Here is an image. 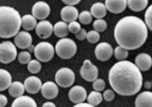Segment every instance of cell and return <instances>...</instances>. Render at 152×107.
Instances as JSON below:
<instances>
[{
    "instance_id": "27",
    "label": "cell",
    "mask_w": 152,
    "mask_h": 107,
    "mask_svg": "<svg viewBox=\"0 0 152 107\" xmlns=\"http://www.w3.org/2000/svg\"><path fill=\"white\" fill-rule=\"evenodd\" d=\"M87 100L88 103L93 105L94 106H97L102 101V94L99 93V92L95 90V91L90 92L87 97Z\"/></svg>"
},
{
    "instance_id": "12",
    "label": "cell",
    "mask_w": 152,
    "mask_h": 107,
    "mask_svg": "<svg viewBox=\"0 0 152 107\" xmlns=\"http://www.w3.org/2000/svg\"><path fill=\"white\" fill-rule=\"evenodd\" d=\"M53 32V26L50 21L41 20L37 23L36 27V33L39 38L42 39H48Z\"/></svg>"
},
{
    "instance_id": "11",
    "label": "cell",
    "mask_w": 152,
    "mask_h": 107,
    "mask_svg": "<svg viewBox=\"0 0 152 107\" xmlns=\"http://www.w3.org/2000/svg\"><path fill=\"white\" fill-rule=\"evenodd\" d=\"M86 90L82 86L76 85L70 90L68 93V97L70 100L74 104H78V103L83 102L86 100L87 97Z\"/></svg>"
},
{
    "instance_id": "6",
    "label": "cell",
    "mask_w": 152,
    "mask_h": 107,
    "mask_svg": "<svg viewBox=\"0 0 152 107\" xmlns=\"http://www.w3.org/2000/svg\"><path fill=\"white\" fill-rule=\"evenodd\" d=\"M56 82L61 87L68 88L71 87L75 82V73L71 69L62 68L59 69L55 75Z\"/></svg>"
},
{
    "instance_id": "10",
    "label": "cell",
    "mask_w": 152,
    "mask_h": 107,
    "mask_svg": "<svg viewBox=\"0 0 152 107\" xmlns=\"http://www.w3.org/2000/svg\"><path fill=\"white\" fill-rule=\"evenodd\" d=\"M32 14L39 20H44L49 16L50 8L49 5L43 1H37L34 4L31 10Z\"/></svg>"
},
{
    "instance_id": "43",
    "label": "cell",
    "mask_w": 152,
    "mask_h": 107,
    "mask_svg": "<svg viewBox=\"0 0 152 107\" xmlns=\"http://www.w3.org/2000/svg\"><path fill=\"white\" fill-rule=\"evenodd\" d=\"M152 87V83L150 82H146L144 83V88L146 89V90H149L151 89V87Z\"/></svg>"
},
{
    "instance_id": "28",
    "label": "cell",
    "mask_w": 152,
    "mask_h": 107,
    "mask_svg": "<svg viewBox=\"0 0 152 107\" xmlns=\"http://www.w3.org/2000/svg\"><path fill=\"white\" fill-rule=\"evenodd\" d=\"M114 55H115V58L118 60H124L127 58L128 55H129V52L126 48L119 46L116 47L114 50Z\"/></svg>"
},
{
    "instance_id": "18",
    "label": "cell",
    "mask_w": 152,
    "mask_h": 107,
    "mask_svg": "<svg viewBox=\"0 0 152 107\" xmlns=\"http://www.w3.org/2000/svg\"><path fill=\"white\" fill-rule=\"evenodd\" d=\"M135 65L142 72L149 70L152 66V58L149 54L140 53L135 58Z\"/></svg>"
},
{
    "instance_id": "25",
    "label": "cell",
    "mask_w": 152,
    "mask_h": 107,
    "mask_svg": "<svg viewBox=\"0 0 152 107\" xmlns=\"http://www.w3.org/2000/svg\"><path fill=\"white\" fill-rule=\"evenodd\" d=\"M68 25L65 21H58L53 26V33L58 38H65L68 36Z\"/></svg>"
},
{
    "instance_id": "30",
    "label": "cell",
    "mask_w": 152,
    "mask_h": 107,
    "mask_svg": "<svg viewBox=\"0 0 152 107\" xmlns=\"http://www.w3.org/2000/svg\"><path fill=\"white\" fill-rule=\"evenodd\" d=\"M78 19L80 22L82 24L88 25L90 24L93 21V15H92L91 12H88V11H83L79 14Z\"/></svg>"
},
{
    "instance_id": "26",
    "label": "cell",
    "mask_w": 152,
    "mask_h": 107,
    "mask_svg": "<svg viewBox=\"0 0 152 107\" xmlns=\"http://www.w3.org/2000/svg\"><path fill=\"white\" fill-rule=\"evenodd\" d=\"M0 90L4 91L7 89H9L10 86L12 84V76L7 70L4 69L0 70Z\"/></svg>"
},
{
    "instance_id": "23",
    "label": "cell",
    "mask_w": 152,
    "mask_h": 107,
    "mask_svg": "<svg viewBox=\"0 0 152 107\" xmlns=\"http://www.w3.org/2000/svg\"><path fill=\"white\" fill-rule=\"evenodd\" d=\"M37 18L34 16L33 14H26L21 17V21H22V24L21 26L24 30L26 31H32L37 26Z\"/></svg>"
},
{
    "instance_id": "2",
    "label": "cell",
    "mask_w": 152,
    "mask_h": 107,
    "mask_svg": "<svg viewBox=\"0 0 152 107\" xmlns=\"http://www.w3.org/2000/svg\"><path fill=\"white\" fill-rule=\"evenodd\" d=\"M146 23L140 18L127 16L117 23L114 30L116 42L128 50H137L146 42L148 29Z\"/></svg>"
},
{
    "instance_id": "4",
    "label": "cell",
    "mask_w": 152,
    "mask_h": 107,
    "mask_svg": "<svg viewBox=\"0 0 152 107\" xmlns=\"http://www.w3.org/2000/svg\"><path fill=\"white\" fill-rule=\"evenodd\" d=\"M56 52L61 59L72 58L77 52V46L73 40L63 38L56 45Z\"/></svg>"
},
{
    "instance_id": "45",
    "label": "cell",
    "mask_w": 152,
    "mask_h": 107,
    "mask_svg": "<svg viewBox=\"0 0 152 107\" xmlns=\"http://www.w3.org/2000/svg\"><path fill=\"white\" fill-rule=\"evenodd\" d=\"M151 83H152V82H151Z\"/></svg>"
},
{
    "instance_id": "32",
    "label": "cell",
    "mask_w": 152,
    "mask_h": 107,
    "mask_svg": "<svg viewBox=\"0 0 152 107\" xmlns=\"http://www.w3.org/2000/svg\"><path fill=\"white\" fill-rule=\"evenodd\" d=\"M87 40L90 43H96L99 41V39H100V35H99V32H97L95 30L90 31L87 33Z\"/></svg>"
},
{
    "instance_id": "15",
    "label": "cell",
    "mask_w": 152,
    "mask_h": 107,
    "mask_svg": "<svg viewBox=\"0 0 152 107\" xmlns=\"http://www.w3.org/2000/svg\"><path fill=\"white\" fill-rule=\"evenodd\" d=\"M14 43L20 49H26L32 45V36L28 32L20 31L15 36Z\"/></svg>"
},
{
    "instance_id": "5",
    "label": "cell",
    "mask_w": 152,
    "mask_h": 107,
    "mask_svg": "<svg viewBox=\"0 0 152 107\" xmlns=\"http://www.w3.org/2000/svg\"><path fill=\"white\" fill-rule=\"evenodd\" d=\"M56 50L53 45L48 42H41L36 46L34 55L42 63H47L53 58Z\"/></svg>"
},
{
    "instance_id": "17",
    "label": "cell",
    "mask_w": 152,
    "mask_h": 107,
    "mask_svg": "<svg viewBox=\"0 0 152 107\" xmlns=\"http://www.w3.org/2000/svg\"><path fill=\"white\" fill-rule=\"evenodd\" d=\"M78 11L72 5H67L61 11V19L66 23H70L75 21L78 18Z\"/></svg>"
},
{
    "instance_id": "39",
    "label": "cell",
    "mask_w": 152,
    "mask_h": 107,
    "mask_svg": "<svg viewBox=\"0 0 152 107\" xmlns=\"http://www.w3.org/2000/svg\"><path fill=\"white\" fill-rule=\"evenodd\" d=\"M81 0H62V1L66 5H72V6H75L80 2Z\"/></svg>"
},
{
    "instance_id": "31",
    "label": "cell",
    "mask_w": 152,
    "mask_h": 107,
    "mask_svg": "<svg viewBox=\"0 0 152 107\" xmlns=\"http://www.w3.org/2000/svg\"><path fill=\"white\" fill-rule=\"evenodd\" d=\"M107 23L104 19H97L93 23V28L97 32H103L107 29Z\"/></svg>"
},
{
    "instance_id": "3",
    "label": "cell",
    "mask_w": 152,
    "mask_h": 107,
    "mask_svg": "<svg viewBox=\"0 0 152 107\" xmlns=\"http://www.w3.org/2000/svg\"><path fill=\"white\" fill-rule=\"evenodd\" d=\"M0 19L1 38L10 39L19 33L22 21L19 13L15 9L9 6H1L0 7Z\"/></svg>"
},
{
    "instance_id": "24",
    "label": "cell",
    "mask_w": 152,
    "mask_h": 107,
    "mask_svg": "<svg viewBox=\"0 0 152 107\" xmlns=\"http://www.w3.org/2000/svg\"><path fill=\"white\" fill-rule=\"evenodd\" d=\"M149 0H127V6L134 12H142L146 8Z\"/></svg>"
},
{
    "instance_id": "16",
    "label": "cell",
    "mask_w": 152,
    "mask_h": 107,
    "mask_svg": "<svg viewBox=\"0 0 152 107\" xmlns=\"http://www.w3.org/2000/svg\"><path fill=\"white\" fill-rule=\"evenodd\" d=\"M41 94L46 99H53L58 94L59 90L57 84L53 82H46L42 85Z\"/></svg>"
},
{
    "instance_id": "42",
    "label": "cell",
    "mask_w": 152,
    "mask_h": 107,
    "mask_svg": "<svg viewBox=\"0 0 152 107\" xmlns=\"http://www.w3.org/2000/svg\"><path fill=\"white\" fill-rule=\"evenodd\" d=\"M43 107H55L56 105L53 104V102H50V101H48V102H46L43 104Z\"/></svg>"
},
{
    "instance_id": "19",
    "label": "cell",
    "mask_w": 152,
    "mask_h": 107,
    "mask_svg": "<svg viewBox=\"0 0 152 107\" xmlns=\"http://www.w3.org/2000/svg\"><path fill=\"white\" fill-rule=\"evenodd\" d=\"M135 106L152 107V92L146 91L139 94L135 100Z\"/></svg>"
},
{
    "instance_id": "21",
    "label": "cell",
    "mask_w": 152,
    "mask_h": 107,
    "mask_svg": "<svg viewBox=\"0 0 152 107\" xmlns=\"http://www.w3.org/2000/svg\"><path fill=\"white\" fill-rule=\"evenodd\" d=\"M25 90L26 89H25L24 84L21 83V82L16 81L12 82L9 87V94H10L11 97L17 98L23 95Z\"/></svg>"
},
{
    "instance_id": "8",
    "label": "cell",
    "mask_w": 152,
    "mask_h": 107,
    "mask_svg": "<svg viewBox=\"0 0 152 107\" xmlns=\"http://www.w3.org/2000/svg\"><path fill=\"white\" fill-rule=\"evenodd\" d=\"M80 73L83 79L89 82H93L98 77V69L90 60L87 59L83 63Z\"/></svg>"
},
{
    "instance_id": "1",
    "label": "cell",
    "mask_w": 152,
    "mask_h": 107,
    "mask_svg": "<svg viewBox=\"0 0 152 107\" xmlns=\"http://www.w3.org/2000/svg\"><path fill=\"white\" fill-rule=\"evenodd\" d=\"M108 80L116 93L122 96L134 95L140 91L143 84L141 70L127 60H120L112 67Z\"/></svg>"
},
{
    "instance_id": "33",
    "label": "cell",
    "mask_w": 152,
    "mask_h": 107,
    "mask_svg": "<svg viewBox=\"0 0 152 107\" xmlns=\"http://www.w3.org/2000/svg\"><path fill=\"white\" fill-rule=\"evenodd\" d=\"M31 55L30 52L28 51H22L19 52V54L18 55V60L22 65L28 64L31 60Z\"/></svg>"
},
{
    "instance_id": "40",
    "label": "cell",
    "mask_w": 152,
    "mask_h": 107,
    "mask_svg": "<svg viewBox=\"0 0 152 107\" xmlns=\"http://www.w3.org/2000/svg\"><path fill=\"white\" fill-rule=\"evenodd\" d=\"M8 103V99H7V97L4 94H1L0 95V106L4 107Z\"/></svg>"
},
{
    "instance_id": "36",
    "label": "cell",
    "mask_w": 152,
    "mask_h": 107,
    "mask_svg": "<svg viewBox=\"0 0 152 107\" xmlns=\"http://www.w3.org/2000/svg\"><path fill=\"white\" fill-rule=\"evenodd\" d=\"M68 30L70 33L73 34H76L81 30V26L80 23L74 21L69 23L68 24Z\"/></svg>"
},
{
    "instance_id": "13",
    "label": "cell",
    "mask_w": 152,
    "mask_h": 107,
    "mask_svg": "<svg viewBox=\"0 0 152 107\" xmlns=\"http://www.w3.org/2000/svg\"><path fill=\"white\" fill-rule=\"evenodd\" d=\"M24 87L26 91L31 94H37L42 87V82L36 76L27 77L24 81Z\"/></svg>"
},
{
    "instance_id": "22",
    "label": "cell",
    "mask_w": 152,
    "mask_h": 107,
    "mask_svg": "<svg viewBox=\"0 0 152 107\" xmlns=\"http://www.w3.org/2000/svg\"><path fill=\"white\" fill-rule=\"evenodd\" d=\"M107 8L104 4L102 2H97L93 4L90 9L92 15L96 19H102L107 14Z\"/></svg>"
},
{
    "instance_id": "37",
    "label": "cell",
    "mask_w": 152,
    "mask_h": 107,
    "mask_svg": "<svg viewBox=\"0 0 152 107\" xmlns=\"http://www.w3.org/2000/svg\"><path fill=\"white\" fill-rule=\"evenodd\" d=\"M115 92L112 90H107L103 93V97L106 101H111L115 99Z\"/></svg>"
},
{
    "instance_id": "9",
    "label": "cell",
    "mask_w": 152,
    "mask_h": 107,
    "mask_svg": "<svg viewBox=\"0 0 152 107\" xmlns=\"http://www.w3.org/2000/svg\"><path fill=\"white\" fill-rule=\"evenodd\" d=\"M114 53L113 46L108 43L102 42L99 43L95 49L96 58L99 61L105 62L111 58Z\"/></svg>"
},
{
    "instance_id": "14",
    "label": "cell",
    "mask_w": 152,
    "mask_h": 107,
    "mask_svg": "<svg viewBox=\"0 0 152 107\" xmlns=\"http://www.w3.org/2000/svg\"><path fill=\"white\" fill-rule=\"evenodd\" d=\"M107 9L113 14H118L126 9L127 0H105Z\"/></svg>"
},
{
    "instance_id": "29",
    "label": "cell",
    "mask_w": 152,
    "mask_h": 107,
    "mask_svg": "<svg viewBox=\"0 0 152 107\" xmlns=\"http://www.w3.org/2000/svg\"><path fill=\"white\" fill-rule=\"evenodd\" d=\"M27 69L32 74L39 73L41 70V63L39 60H31L27 64Z\"/></svg>"
},
{
    "instance_id": "41",
    "label": "cell",
    "mask_w": 152,
    "mask_h": 107,
    "mask_svg": "<svg viewBox=\"0 0 152 107\" xmlns=\"http://www.w3.org/2000/svg\"><path fill=\"white\" fill-rule=\"evenodd\" d=\"M75 107H93V105H92L90 103H85L84 101L83 102H80L78 103V104H76L75 106Z\"/></svg>"
},
{
    "instance_id": "38",
    "label": "cell",
    "mask_w": 152,
    "mask_h": 107,
    "mask_svg": "<svg viewBox=\"0 0 152 107\" xmlns=\"http://www.w3.org/2000/svg\"><path fill=\"white\" fill-rule=\"evenodd\" d=\"M87 33H88L85 28H81V30L75 34V38L79 41H83L87 38Z\"/></svg>"
},
{
    "instance_id": "44",
    "label": "cell",
    "mask_w": 152,
    "mask_h": 107,
    "mask_svg": "<svg viewBox=\"0 0 152 107\" xmlns=\"http://www.w3.org/2000/svg\"><path fill=\"white\" fill-rule=\"evenodd\" d=\"M28 50H29L30 52H34V50H35V47H34L33 45H31V46L28 48Z\"/></svg>"
},
{
    "instance_id": "7",
    "label": "cell",
    "mask_w": 152,
    "mask_h": 107,
    "mask_svg": "<svg viewBox=\"0 0 152 107\" xmlns=\"http://www.w3.org/2000/svg\"><path fill=\"white\" fill-rule=\"evenodd\" d=\"M11 41H3L0 45V61L3 64H9L17 58V50Z\"/></svg>"
},
{
    "instance_id": "34",
    "label": "cell",
    "mask_w": 152,
    "mask_h": 107,
    "mask_svg": "<svg viewBox=\"0 0 152 107\" xmlns=\"http://www.w3.org/2000/svg\"><path fill=\"white\" fill-rule=\"evenodd\" d=\"M144 19H145V23L148 28L150 31H152V4L148 7L145 12L144 15Z\"/></svg>"
},
{
    "instance_id": "35",
    "label": "cell",
    "mask_w": 152,
    "mask_h": 107,
    "mask_svg": "<svg viewBox=\"0 0 152 107\" xmlns=\"http://www.w3.org/2000/svg\"><path fill=\"white\" fill-rule=\"evenodd\" d=\"M93 87L96 91H103L105 88V82L102 79H96L93 83Z\"/></svg>"
},
{
    "instance_id": "20",
    "label": "cell",
    "mask_w": 152,
    "mask_h": 107,
    "mask_svg": "<svg viewBox=\"0 0 152 107\" xmlns=\"http://www.w3.org/2000/svg\"><path fill=\"white\" fill-rule=\"evenodd\" d=\"M37 107V104L34 99L28 96H20L16 98L15 100L12 103V107Z\"/></svg>"
}]
</instances>
